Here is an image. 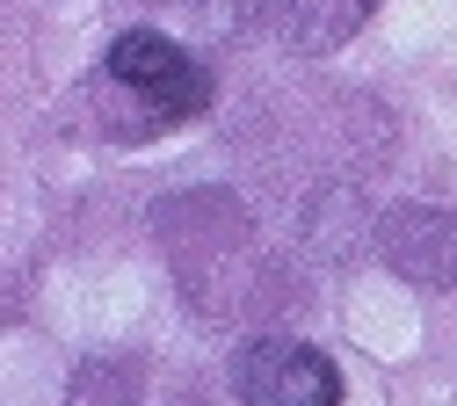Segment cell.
Listing matches in <instances>:
<instances>
[{
  "label": "cell",
  "mask_w": 457,
  "mask_h": 406,
  "mask_svg": "<svg viewBox=\"0 0 457 406\" xmlns=\"http://www.w3.org/2000/svg\"><path fill=\"white\" fill-rule=\"evenodd\" d=\"M233 392L240 406H341V370L305 341H247L233 356Z\"/></svg>",
  "instance_id": "1"
},
{
  "label": "cell",
  "mask_w": 457,
  "mask_h": 406,
  "mask_svg": "<svg viewBox=\"0 0 457 406\" xmlns=\"http://www.w3.org/2000/svg\"><path fill=\"white\" fill-rule=\"evenodd\" d=\"M109 73H117L124 87H138L160 116H204L211 109V66L189 58L160 29H124L117 44H109Z\"/></svg>",
  "instance_id": "2"
},
{
  "label": "cell",
  "mask_w": 457,
  "mask_h": 406,
  "mask_svg": "<svg viewBox=\"0 0 457 406\" xmlns=\"http://www.w3.org/2000/svg\"><path fill=\"white\" fill-rule=\"evenodd\" d=\"M378 254L407 283L457 290V211H443V203H392L378 218Z\"/></svg>",
  "instance_id": "3"
},
{
  "label": "cell",
  "mask_w": 457,
  "mask_h": 406,
  "mask_svg": "<svg viewBox=\"0 0 457 406\" xmlns=\"http://www.w3.org/2000/svg\"><path fill=\"white\" fill-rule=\"evenodd\" d=\"M356 22H363V0H291V22H283V37H291L298 51H312V44L349 37Z\"/></svg>",
  "instance_id": "4"
},
{
  "label": "cell",
  "mask_w": 457,
  "mask_h": 406,
  "mask_svg": "<svg viewBox=\"0 0 457 406\" xmlns=\"http://www.w3.org/2000/svg\"><path fill=\"white\" fill-rule=\"evenodd\" d=\"M73 406H131V370H117V363H95V370H80Z\"/></svg>",
  "instance_id": "5"
}]
</instances>
